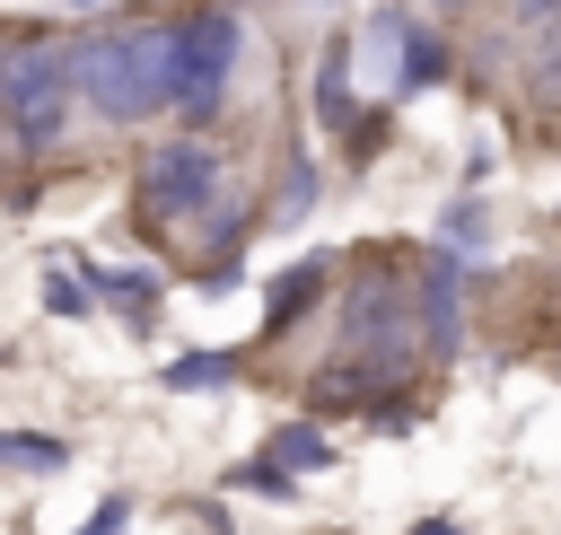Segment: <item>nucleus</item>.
<instances>
[{
    "label": "nucleus",
    "mask_w": 561,
    "mask_h": 535,
    "mask_svg": "<svg viewBox=\"0 0 561 535\" xmlns=\"http://www.w3.org/2000/svg\"><path fill=\"white\" fill-rule=\"evenodd\" d=\"M70 70L105 123H149L184 105V18H131L70 44Z\"/></svg>",
    "instance_id": "f257e3e1"
},
{
    "label": "nucleus",
    "mask_w": 561,
    "mask_h": 535,
    "mask_svg": "<svg viewBox=\"0 0 561 535\" xmlns=\"http://www.w3.org/2000/svg\"><path fill=\"white\" fill-rule=\"evenodd\" d=\"M70 79H79L70 53H44L35 35L9 44V61H0V105H9V132H18L26 158L61 149V132H70Z\"/></svg>",
    "instance_id": "f03ea898"
},
{
    "label": "nucleus",
    "mask_w": 561,
    "mask_h": 535,
    "mask_svg": "<svg viewBox=\"0 0 561 535\" xmlns=\"http://www.w3.org/2000/svg\"><path fill=\"white\" fill-rule=\"evenodd\" d=\"M228 70H237V9H228V0L184 9V114H193V123L219 114Z\"/></svg>",
    "instance_id": "7ed1b4c3"
},
{
    "label": "nucleus",
    "mask_w": 561,
    "mask_h": 535,
    "mask_svg": "<svg viewBox=\"0 0 561 535\" xmlns=\"http://www.w3.org/2000/svg\"><path fill=\"white\" fill-rule=\"evenodd\" d=\"M210 193H219V149H210V140H167V149L140 158V202H149V219H193Z\"/></svg>",
    "instance_id": "20e7f679"
},
{
    "label": "nucleus",
    "mask_w": 561,
    "mask_h": 535,
    "mask_svg": "<svg viewBox=\"0 0 561 535\" xmlns=\"http://www.w3.org/2000/svg\"><path fill=\"white\" fill-rule=\"evenodd\" d=\"M333 465V439L316 430V421H289V430H272V447L237 474L245 491H289V474H324Z\"/></svg>",
    "instance_id": "39448f33"
},
{
    "label": "nucleus",
    "mask_w": 561,
    "mask_h": 535,
    "mask_svg": "<svg viewBox=\"0 0 561 535\" xmlns=\"http://www.w3.org/2000/svg\"><path fill=\"white\" fill-rule=\"evenodd\" d=\"M421 325H430L438 351H456V333H465V263L447 246L421 254Z\"/></svg>",
    "instance_id": "423d86ee"
},
{
    "label": "nucleus",
    "mask_w": 561,
    "mask_h": 535,
    "mask_svg": "<svg viewBox=\"0 0 561 535\" xmlns=\"http://www.w3.org/2000/svg\"><path fill=\"white\" fill-rule=\"evenodd\" d=\"M351 61H359V35H333L324 44V79H316V105H324V132L351 149Z\"/></svg>",
    "instance_id": "0eeeda50"
},
{
    "label": "nucleus",
    "mask_w": 561,
    "mask_h": 535,
    "mask_svg": "<svg viewBox=\"0 0 561 535\" xmlns=\"http://www.w3.org/2000/svg\"><path fill=\"white\" fill-rule=\"evenodd\" d=\"M438 79H447V44L403 18V70H394V88H438Z\"/></svg>",
    "instance_id": "6e6552de"
},
{
    "label": "nucleus",
    "mask_w": 561,
    "mask_h": 535,
    "mask_svg": "<svg viewBox=\"0 0 561 535\" xmlns=\"http://www.w3.org/2000/svg\"><path fill=\"white\" fill-rule=\"evenodd\" d=\"M316 289H324V263H289V272L272 281V333H280V325H289V316H298Z\"/></svg>",
    "instance_id": "1a4fd4ad"
},
{
    "label": "nucleus",
    "mask_w": 561,
    "mask_h": 535,
    "mask_svg": "<svg viewBox=\"0 0 561 535\" xmlns=\"http://www.w3.org/2000/svg\"><path fill=\"white\" fill-rule=\"evenodd\" d=\"M228 377H237V360H228V351H193V360H175V368H167V386H184V395H193V386H228Z\"/></svg>",
    "instance_id": "9d476101"
},
{
    "label": "nucleus",
    "mask_w": 561,
    "mask_h": 535,
    "mask_svg": "<svg viewBox=\"0 0 561 535\" xmlns=\"http://www.w3.org/2000/svg\"><path fill=\"white\" fill-rule=\"evenodd\" d=\"M307 193H316V175H307V158H289V175H280V202H272V210H280V219H298V210H307Z\"/></svg>",
    "instance_id": "9b49d317"
},
{
    "label": "nucleus",
    "mask_w": 561,
    "mask_h": 535,
    "mask_svg": "<svg viewBox=\"0 0 561 535\" xmlns=\"http://www.w3.org/2000/svg\"><path fill=\"white\" fill-rule=\"evenodd\" d=\"M96 289L123 298V307H149V272H96Z\"/></svg>",
    "instance_id": "f8f14e48"
},
{
    "label": "nucleus",
    "mask_w": 561,
    "mask_h": 535,
    "mask_svg": "<svg viewBox=\"0 0 561 535\" xmlns=\"http://www.w3.org/2000/svg\"><path fill=\"white\" fill-rule=\"evenodd\" d=\"M0 456H9V465H61V456H70V447H53V439H9V447H0Z\"/></svg>",
    "instance_id": "ddd939ff"
},
{
    "label": "nucleus",
    "mask_w": 561,
    "mask_h": 535,
    "mask_svg": "<svg viewBox=\"0 0 561 535\" xmlns=\"http://www.w3.org/2000/svg\"><path fill=\"white\" fill-rule=\"evenodd\" d=\"M535 96H543V105H561V35L543 44V70H535Z\"/></svg>",
    "instance_id": "4468645a"
},
{
    "label": "nucleus",
    "mask_w": 561,
    "mask_h": 535,
    "mask_svg": "<svg viewBox=\"0 0 561 535\" xmlns=\"http://www.w3.org/2000/svg\"><path fill=\"white\" fill-rule=\"evenodd\" d=\"M447 237H456V246H482V210L456 202V210H447Z\"/></svg>",
    "instance_id": "2eb2a0df"
},
{
    "label": "nucleus",
    "mask_w": 561,
    "mask_h": 535,
    "mask_svg": "<svg viewBox=\"0 0 561 535\" xmlns=\"http://www.w3.org/2000/svg\"><path fill=\"white\" fill-rule=\"evenodd\" d=\"M517 18H561V0H508Z\"/></svg>",
    "instance_id": "dca6fc26"
},
{
    "label": "nucleus",
    "mask_w": 561,
    "mask_h": 535,
    "mask_svg": "<svg viewBox=\"0 0 561 535\" xmlns=\"http://www.w3.org/2000/svg\"><path fill=\"white\" fill-rule=\"evenodd\" d=\"M412 535H456V526H447V517H430V526H412Z\"/></svg>",
    "instance_id": "f3484780"
},
{
    "label": "nucleus",
    "mask_w": 561,
    "mask_h": 535,
    "mask_svg": "<svg viewBox=\"0 0 561 535\" xmlns=\"http://www.w3.org/2000/svg\"><path fill=\"white\" fill-rule=\"evenodd\" d=\"M70 9H96V0H70Z\"/></svg>",
    "instance_id": "a211bd4d"
}]
</instances>
